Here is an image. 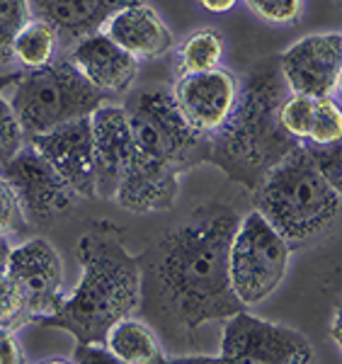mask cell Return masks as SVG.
Here are the masks:
<instances>
[{"mask_svg":"<svg viewBox=\"0 0 342 364\" xmlns=\"http://www.w3.org/2000/svg\"><path fill=\"white\" fill-rule=\"evenodd\" d=\"M105 25V34L137 61L161 58L173 46V32L161 15L139 0H124Z\"/></svg>","mask_w":342,"mask_h":364,"instance_id":"cell-16","label":"cell"},{"mask_svg":"<svg viewBox=\"0 0 342 364\" xmlns=\"http://www.w3.org/2000/svg\"><path fill=\"white\" fill-rule=\"evenodd\" d=\"M10 243H8V238L5 236H0V272H3L5 267H8V255H10Z\"/></svg>","mask_w":342,"mask_h":364,"instance_id":"cell-32","label":"cell"},{"mask_svg":"<svg viewBox=\"0 0 342 364\" xmlns=\"http://www.w3.org/2000/svg\"><path fill=\"white\" fill-rule=\"evenodd\" d=\"M342 136V112L333 97H316L314 117H311L309 144H333ZM304 144V141H301Z\"/></svg>","mask_w":342,"mask_h":364,"instance_id":"cell-23","label":"cell"},{"mask_svg":"<svg viewBox=\"0 0 342 364\" xmlns=\"http://www.w3.org/2000/svg\"><path fill=\"white\" fill-rule=\"evenodd\" d=\"M287 95L289 87L282 78L279 58L267 56L257 61L238 80L228 119L206 136L204 163L223 170L247 192L255 190L299 144L279 124V105Z\"/></svg>","mask_w":342,"mask_h":364,"instance_id":"cell-3","label":"cell"},{"mask_svg":"<svg viewBox=\"0 0 342 364\" xmlns=\"http://www.w3.org/2000/svg\"><path fill=\"white\" fill-rule=\"evenodd\" d=\"M95 197L114 199L132 156V127L127 112L117 105H100L90 114Z\"/></svg>","mask_w":342,"mask_h":364,"instance_id":"cell-14","label":"cell"},{"mask_svg":"<svg viewBox=\"0 0 342 364\" xmlns=\"http://www.w3.org/2000/svg\"><path fill=\"white\" fill-rule=\"evenodd\" d=\"M245 5L272 25H292L301 15L304 0H245Z\"/></svg>","mask_w":342,"mask_h":364,"instance_id":"cell-27","label":"cell"},{"mask_svg":"<svg viewBox=\"0 0 342 364\" xmlns=\"http://www.w3.org/2000/svg\"><path fill=\"white\" fill-rule=\"evenodd\" d=\"M132 127V156L117 190V204L134 214L173 209L180 175L206 158V136L187 124L168 87L134 92L124 105Z\"/></svg>","mask_w":342,"mask_h":364,"instance_id":"cell-2","label":"cell"},{"mask_svg":"<svg viewBox=\"0 0 342 364\" xmlns=\"http://www.w3.org/2000/svg\"><path fill=\"white\" fill-rule=\"evenodd\" d=\"M105 345L122 364H161L168 362L153 328L144 318L117 321L105 336Z\"/></svg>","mask_w":342,"mask_h":364,"instance_id":"cell-18","label":"cell"},{"mask_svg":"<svg viewBox=\"0 0 342 364\" xmlns=\"http://www.w3.org/2000/svg\"><path fill=\"white\" fill-rule=\"evenodd\" d=\"M292 248L260 211L238 221L228 245V277L243 306L264 301L282 284Z\"/></svg>","mask_w":342,"mask_h":364,"instance_id":"cell-7","label":"cell"},{"mask_svg":"<svg viewBox=\"0 0 342 364\" xmlns=\"http://www.w3.org/2000/svg\"><path fill=\"white\" fill-rule=\"evenodd\" d=\"M5 272L20 291L29 323L56 314L66 299L61 257L46 238H32L10 250Z\"/></svg>","mask_w":342,"mask_h":364,"instance_id":"cell-10","label":"cell"},{"mask_svg":"<svg viewBox=\"0 0 342 364\" xmlns=\"http://www.w3.org/2000/svg\"><path fill=\"white\" fill-rule=\"evenodd\" d=\"M22 228H27L25 216L20 211L15 192L10 190V185L0 175V236L5 233H20Z\"/></svg>","mask_w":342,"mask_h":364,"instance_id":"cell-28","label":"cell"},{"mask_svg":"<svg viewBox=\"0 0 342 364\" xmlns=\"http://www.w3.org/2000/svg\"><path fill=\"white\" fill-rule=\"evenodd\" d=\"M58 49V37L46 22L29 20L27 27L17 34L13 44V61L20 63L25 70L41 68L54 61Z\"/></svg>","mask_w":342,"mask_h":364,"instance_id":"cell-20","label":"cell"},{"mask_svg":"<svg viewBox=\"0 0 342 364\" xmlns=\"http://www.w3.org/2000/svg\"><path fill=\"white\" fill-rule=\"evenodd\" d=\"M0 175L15 192L27 226L46 228L63 211L73 207V190L49 166V161L29 144L22 146L8 163L0 166Z\"/></svg>","mask_w":342,"mask_h":364,"instance_id":"cell-9","label":"cell"},{"mask_svg":"<svg viewBox=\"0 0 342 364\" xmlns=\"http://www.w3.org/2000/svg\"><path fill=\"white\" fill-rule=\"evenodd\" d=\"M309 338L279 323L255 318L240 309L228 316L216 362L228 364H309L314 362Z\"/></svg>","mask_w":342,"mask_h":364,"instance_id":"cell-8","label":"cell"},{"mask_svg":"<svg viewBox=\"0 0 342 364\" xmlns=\"http://www.w3.org/2000/svg\"><path fill=\"white\" fill-rule=\"evenodd\" d=\"M68 61L82 73V78L105 95L129 92L139 73V61L117 46L105 32L82 37L68 49Z\"/></svg>","mask_w":342,"mask_h":364,"instance_id":"cell-15","label":"cell"},{"mask_svg":"<svg viewBox=\"0 0 342 364\" xmlns=\"http://www.w3.org/2000/svg\"><path fill=\"white\" fill-rule=\"evenodd\" d=\"M63 178L75 197H95V168H92V132L90 117L58 124L39 136L27 139Z\"/></svg>","mask_w":342,"mask_h":364,"instance_id":"cell-13","label":"cell"},{"mask_svg":"<svg viewBox=\"0 0 342 364\" xmlns=\"http://www.w3.org/2000/svg\"><path fill=\"white\" fill-rule=\"evenodd\" d=\"M235 92H238V80L226 68L216 66L199 73L178 75V83L170 90V95L182 119L194 132L209 136L228 119Z\"/></svg>","mask_w":342,"mask_h":364,"instance_id":"cell-12","label":"cell"},{"mask_svg":"<svg viewBox=\"0 0 342 364\" xmlns=\"http://www.w3.org/2000/svg\"><path fill=\"white\" fill-rule=\"evenodd\" d=\"M10 87V107L25 132V139L39 136L80 117H90L107 97L87 83L68 58H54L41 68L20 70Z\"/></svg>","mask_w":342,"mask_h":364,"instance_id":"cell-6","label":"cell"},{"mask_svg":"<svg viewBox=\"0 0 342 364\" xmlns=\"http://www.w3.org/2000/svg\"><path fill=\"white\" fill-rule=\"evenodd\" d=\"M277 58L289 92L309 97H333L338 92L342 75L340 32L309 34Z\"/></svg>","mask_w":342,"mask_h":364,"instance_id":"cell-11","label":"cell"},{"mask_svg":"<svg viewBox=\"0 0 342 364\" xmlns=\"http://www.w3.org/2000/svg\"><path fill=\"white\" fill-rule=\"evenodd\" d=\"M82 277L56 314L37 321L44 328H61L80 343H105L117 321L132 316L141 301L139 255L122 243L119 228L102 221L90 224L75 248Z\"/></svg>","mask_w":342,"mask_h":364,"instance_id":"cell-4","label":"cell"},{"mask_svg":"<svg viewBox=\"0 0 342 364\" xmlns=\"http://www.w3.org/2000/svg\"><path fill=\"white\" fill-rule=\"evenodd\" d=\"M238 221L231 204H204L139 255L141 318L170 343L194 348L199 326L245 309L228 277V245Z\"/></svg>","mask_w":342,"mask_h":364,"instance_id":"cell-1","label":"cell"},{"mask_svg":"<svg viewBox=\"0 0 342 364\" xmlns=\"http://www.w3.org/2000/svg\"><path fill=\"white\" fill-rule=\"evenodd\" d=\"M330 333H333V338H335V340H338V343H340V314H335V321H333V331H330Z\"/></svg>","mask_w":342,"mask_h":364,"instance_id":"cell-33","label":"cell"},{"mask_svg":"<svg viewBox=\"0 0 342 364\" xmlns=\"http://www.w3.org/2000/svg\"><path fill=\"white\" fill-rule=\"evenodd\" d=\"M199 3H202V8L209 10V13L221 15V13H228V10H233L238 0H199Z\"/></svg>","mask_w":342,"mask_h":364,"instance_id":"cell-31","label":"cell"},{"mask_svg":"<svg viewBox=\"0 0 342 364\" xmlns=\"http://www.w3.org/2000/svg\"><path fill=\"white\" fill-rule=\"evenodd\" d=\"M29 20V0H0V63L13 61V44Z\"/></svg>","mask_w":342,"mask_h":364,"instance_id":"cell-21","label":"cell"},{"mask_svg":"<svg viewBox=\"0 0 342 364\" xmlns=\"http://www.w3.org/2000/svg\"><path fill=\"white\" fill-rule=\"evenodd\" d=\"M223 58V37L216 29H197L182 39L175 51V73H199V70L216 68Z\"/></svg>","mask_w":342,"mask_h":364,"instance_id":"cell-19","label":"cell"},{"mask_svg":"<svg viewBox=\"0 0 342 364\" xmlns=\"http://www.w3.org/2000/svg\"><path fill=\"white\" fill-rule=\"evenodd\" d=\"M252 204L289 248H299L333 226L340 214V190L296 144L252 190Z\"/></svg>","mask_w":342,"mask_h":364,"instance_id":"cell-5","label":"cell"},{"mask_svg":"<svg viewBox=\"0 0 342 364\" xmlns=\"http://www.w3.org/2000/svg\"><path fill=\"white\" fill-rule=\"evenodd\" d=\"M73 362L100 364V362H117V357L107 350V345L105 343H80V345H75Z\"/></svg>","mask_w":342,"mask_h":364,"instance_id":"cell-29","label":"cell"},{"mask_svg":"<svg viewBox=\"0 0 342 364\" xmlns=\"http://www.w3.org/2000/svg\"><path fill=\"white\" fill-rule=\"evenodd\" d=\"M25 362L22 348L15 338V331L0 328V364H20Z\"/></svg>","mask_w":342,"mask_h":364,"instance_id":"cell-30","label":"cell"},{"mask_svg":"<svg viewBox=\"0 0 342 364\" xmlns=\"http://www.w3.org/2000/svg\"><path fill=\"white\" fill-rule=\"evenodd\" d=\"M15 78H17V73L0 75V166L8 163L10 158L27 144L25 132H22L20 122H17L13 107H10V100L3 97V90L13 85Z\"/></svg>","mask_w":342,"mask_h":364,"instance_id":"cell-22","label":"cell"},{"mask_svg":"<svg viewBox=\"0 0 342 364\" xmlns=\"http://www.w3.org/2000/svg\"><path fill=\"white\" fill-rule=\"evenodd\" d=\"M124 0H29L34 20L46 22L58 37V46L70 49L87 34L102 29Z\"/></svg>","mask_w":342,"mask_h":364,"instance_id":"cell-17","label":"cell"},{"mask_svg":"<svg viewBox=\"0 0 342 364\" xmlns=\"http://www.w3.org/2000/svg\"><path fill=\"white\" fill-rule=\"evenodd\" d=\"M314 102H316V97L289 92L279 105V124L289 136L296 139L299 144L309 139L311 117H314Z\"/></svg>","mask_w":342,"mask_h":364,"instance_id":"cell-24","label":"cell"},{"mask_svg":"<svg viewBox=\"0 0 342 364\" xmlns=\"http://www.w3.org/2000/svg\"><path fill=\"white\" fill-rule=\"evenodd\" d=\"M25 323H29L27 309L22 304L20 291L15 289L13 279L8 277V272H0V328L8 331H17Z\"/></svg>","mask_w":342,"mask_h":364,"instance_id":"cell-25","label":"cell"},{"mask_svg":"<svg viewBox=\"0 0 342 364\" xmlns=\"http://www.w3.org/2000/svg\"><path fill=\"white\" fill-rule=\"evenodd\" d=\"M304 149L309 151L311 161L316 163V168L321 170V175L326 178L335 190L342 192V151H340V141L333 144H309L304 141Z\"/></svg>","mask_w":342,"mask_h":364,"instance_id":"cell-26","label":"cell"}]
</instances>
